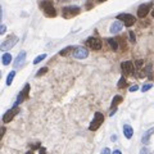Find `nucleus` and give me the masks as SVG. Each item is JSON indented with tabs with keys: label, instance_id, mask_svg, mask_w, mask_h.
Masks as SVG:
<instances>
[{
	"label": "nucleus",
	"instance_id": "6",
	"mask_svg": "<svg viewBox=\"0 0 154 154\" xmlns=\"http://www.w3.org/2000/svg\"><path fill=\"white\" fill-rule=\"evenodd\" d=\"M18 113H19V107H18V105H13V108L8 109L5 113H4V116H3V122H4V123H9Z\"/></svg>",
	"mask_w": 154,
	"mask_h": 154
},
{
	"label": "nucleus",
	"instance_id": "15",
	"mask_svg": "<svg viewBox=\"0 0 154 154\" xmlns=\"http://www.w3.org/2000/svg\"><path fill=\"white\" fill-rule=\"evenodd\" d=\"M123 135H125L126 139H131L134 135V130L132 127H131L130 125H123Z\"/></svg>",
	"mask_w": 154,
	"mask_h": 154
},
{
	"label": "nucleus",
	"instance_id": "39",
	"mask_svg": "<svg viewBox=\"0 0 154 154\" xmlns=\"http://www.w3.org/2000/svg\"><path fill=\"white\" fill-rule=\"evenodd\" d=\"M59 1H64V0H59Z\"/></svg>",
	"mask_w": 154,
	"mask_h": 154
},
{
	"label": "nucleus",
	"instance_id": "22",
	"mask_svg": "<svg viewBox=\"0 0 154 154\" xmlns=\"http://www.w3.org/2000/svg\"><path fill=\"white\" fill-rule=\"evenodd\" d=\"M126 78H125V77H121V78H119V81H118V85H117V86H118V89H123V87H125L126 86Z\"/></svg>",
	"mask_w": 154,
	"mask_h": 154
},
{
	"label": "nucleus",
	"instance_id": "7",
	"mask_svg": "<svg viewBox=\"0 0 154 154\" xmlns=\"http://www.w3.org/2000/svg\"><path fill=\"white\" fill-rule=\"evenodd\" d=\"M72 55L76 59H85V58L89 57V50L86 48H84V46H77L72 52Z\"/></svg>",
	"mask_w": 154,
	"mask_h": 154
},
{
	"label": "nucleus",
	"instance_id": "3",
	"mask_svg": "<svg viewBox=\"0 0 154 154\" xmlns=\"http://www.w3.org/2000/svg\"><path fill=\"white\" fill-rule=\"evenodd\" d=\"M18 40H19V38L15 36V35H10V36H8L5 40L1 42V50H3V52H7V50L12 49L18 42Z\"/></svg>",
	"mask_w": 154,
	"mask_h": 154
},
{
	"label": "nucleus",
	"instance_id": "26",
	"mask_svg": "<svg viewBox=\"0 0 154 154\" xmlns=\"http://www.w3.org/2000/svg\"><path fill=\"white\" fill-rule=\"evenodd\" d=\"M139 154H150V150L146 148V146H142V148L140 149V153Z\"/></svg>",
	"mask_w": 154,
	"mask_h": 154
},
{
	"label": "nucleus",
	"instance_id": "23",
	"mask_svg": "<svg viewBox=\"0 0 154 154\" xmlns=\"http://www.w3.org/2000/svg\"><path fill=\"white\" fill-rule=\"evenodd\" d=\"M152 87H153V84H145V85H142L141 91H142V92H146V91H149Z\"/></svg>",
	"mask_w": 154,
	"mask_h": 154
},
{
	"label": "nucleus",
	"instance_id": "10",
	"mask_svg": "<svg viewBox=\"0 0 154 154\" xmlns=\"http://www.w3.org/2000/svg\"><path fill=\"white\" fill-rule=\"evenodd\" d=\"M134 68H135V65L131 60H126V62H122L121 63V69L125 75H131V73L134 72Z\"/></svg>",
	"mask_w": 154,
	"mask_h": 154
},
{
	"label": "nucleus",
	"instance_id": "12",
	"mask_svg": "<svg viewBox=\"0 0 154 154\" xmlns=\"http://www.w3.org/2000/svg\"><path fill=\"white\" fill-rule=\"evenodd\" d=\"M26 52H21L17 55V58L14 59V62H13V65H14V68H18V67H21V65L23 64V62L26 60Z\"/></svg>",
	"mask_w": 154,
	"mask_h": 154
},
{
	"label": "nucleus",
	"instance_id": "1",
	"mask_svg": "<svg viewBox=\"0 0 154 154\" xmlns=\"http://www.w3.org/2000/svg\"><path fill=\"white\" fill-rule=\"evenodd\" d=\"M40 8L42 10H44V13L46 17L49 18H54L57 15V12H55V8H54L53 3L50 1V0H42L40 3Z\"/></svg>",
	"mask_w": 154,
	"mask_h": 154
},
{
	"label": "nucleus",
	"instance_id": "25",
	"mask_svg": "<svg viewBox=\"0 0 154 154\" xmlns=\"http://www.w3.org/2000/svg\"><path fill=\"white\" fill-rule=\"evenodd\" d=\"M129 35H130V41H131V42H135V41H136V36H135V32H134V31H130Z\"/></svg>",
	"mask_w": 154,
	"mask_h": 154
},
{
	"label": "nucleus",
	"instance_id": "14",
	"mask_svg": "<svg viewBox=\"0 0 154 154\" xmlns=\"http://www.w3.org/2000/svg\"><path fill=\"white\" fill-rule=\"evenodd\" d=\"M153 132H154V127H153V129H150V130H148V131H145V132H144V135H142V137H141V142H142L144 145L149 144L150 137H152Z\"/></svg>",
	"mask_w": 154,
	"mask_h": 154
},
{
	"label": "nucleus",
	"instance_id": "21",
	"mask_svg": "<svg viewBox=\"0 0 154 154\" xmlns=\"http://www.w3.org/2000/svg\"><path fill=\"white\" fill-rule=\"evenodd\" d=\"M46 58V54H40V55H37L36 58L33 59V64H38L40 62H42Z\"/></svg>",
	"mask_w": 154,
	"mask_h": 154
},
{
	"label": "nucleus",
	"instance_id": "33",
	"mask_svg": "<svg viewBox=\"0 0 154 154\" xmlns=\"http://www.w3.org/2000/svg\"><path fill=\"white\" fill-rule=\"evenodd\" d=\"M116 112H117V108H114V110H112L110 113H109V116H110V117H112V116H113V114L116 113Z\"/></svg>",
	"mask_w": 154,
	"mask_h": 154
},
{
	"label": "nucleus",
	"instance_id": "28",
	"mask_svg": "<svg viewBox=\"0 0 154 154\" xmlns=\"http://www.w3.org/2000/svg\"><path fill=\"white\" fill-rule=\"evenodd\" d=\"M100 154H110V149H109V148H104Z\"/></svg>",
	"mask_w": 154,
	"mask_h": 154
},
{
	"label": "nucleus",
	"instance_id": "32",
	"mask_svg": "<svg viewBox=\"0 0 154 154\" xmlns=\"http://www.w3.org/2000/svg\"><path fill=\"white\" fill-rule=\"evenodd\" d=\"M112 154H122V152H121V150H118V149H116V150H114V152L112 153Z\"/></svg>",
	"mask_w": 154,
	"mask_h": 154
},
{
	"label": "nucleus",
	"instance_id": "18",
	"mask_svg": "<svg viewBox=\"0 0 154 154\" xmlns=\"http://www.w3.org/2000/svg\"><path fill=\"white\" fill-rule=\"evenodd\" d=\"M14 77H15V71H10L9 75H8V77H7V86H10L12 82H13V80H14Z\"/></svg>",
	"mask_w": 154,
	"mask_h": 154
},
{
	"label": "nucleus",
	"instance_id": "34",
	"mask_svg": "<svg viewBox=\"0 0 154 154\" xmlns=\"http://www.w3.org/2000/svg\"><path fill=\"white\" fill-rule=\"evenodd\" d=\"M110 140H112V141H116V140H117V136H116V135H113V136L110 137Z\"/></svg>",
	"mask_w": 154,
	"mask_h": 154
},
{
	"label": "nucleus",
	"instance_id": "2",
	"mask_svg": "<svg viewBox=\"0 0 154 154\" xmlns=\"http://www.w3.org/2000/svg\"><path fill=\"white\" fill-rule=\"evenodd\" d=\"M80 7H76V5H69V7H64L63 9H62V15H63V18L65 19H69L72 17H76V15L80 14Z\"/></svg>",
	"mask_w": 154,
	"mask_h": 154
},
{
	"label": "nucleus",
	"instance_id": "27",
	"mask_svg": "<svg viewBox=\"0 0 154 154\" xmlns=\"http://www.w3.org/2000/svg\"><path fill=\"white\" fill-rule=\"evenodd\" d=\"M129 90H130L131 92H134V91H137V90H139V86H137V85H132V86H131V87L129 89Z\"/></svg>",
	"mask_w": 154,
	"mask_h": 154
},
{
	"label": "nucleus",
	"instance_id": "36",
	"mask_svg": "<svg viewBox=\"0 0 154 154\" xmlns=\"http://www.w3.org/2000/svg\"><path fill=\"white\" fill-rule=\"evenodd\" d=\"M26 154H33V152H31V150H30V152H27Z\"/></svg>",
	"mask_w": 154,
	"mask_h": 154
},
{
	"label": "nucleus",
	"instance_id": "37",
	"mask_svg": "<svg viewBox=\"0 0 154 154\" xmlns=\"http://www.w3.org/2000/svg\"><path fill=\"white\" fill-rule=\"evenodd\" d=\"M152 15H153V17H154V8H153V12H152Z\"/></svg>",
	"mask_w": 154,
	"mask_h": 154
},
{
	"label": "nucleus",
	"instance_id": "16",
	"mask_svg": "<svg viewBox=\"0 0 154 154\" xmlns=\"http://www.w3.org/2000/svg\"><path fill=\"white\" fill-rule=\"evenodd\" d=\"M12 54H9V53H4L3 54V57H1V62H3V64L4 65H8V64H10L12 63Z\"/></svg>",
	"mask_w": 154,
	"mask_h": 154
},
{
	"label": "nucleus",
	"instance_id": "24",
	"mask_svg": "<svg viewBox=\"0 0 154 154\" xmlns=\"http://www.w3.org/2000/svg\"><path fill=\"white\" fill-rule=\"evenodd\" d=\"M48 72V67H44V68H41V69H38V72H37V77H40V76H42V75H45V73Z\"/></svg>",
	"mask_w": 154,
	"mask_h": 154
},
{
	"label": "nucleus",
	"instance_id": "5",
	"mask_svg": "<svg viewBox=\"0 0 154 154\" xmlns=\"http://www.w3.org/2000/svg\"><path fill=\"white\" fill-rule=\"evenodd\" d=\"M117 19L123 22V25L126 27H131L132 25H135V22H136V18H135V15L132 14H129V13H121L117 15Z\"/></svg>",
	"mask_w": 154,
	"mask_h": 154
},
{
	"label": "nucleus",
	"instance_id": "30",
	"mask_svg": "<svg viewBox=\"0 0 154 154\" xmlns=\"http://www.w3.org/2000/svg\"><path fill=\"white\" fill-rule=\"evenodd\" d=\"M38 153L40 154H46V149L45 148H38Z\"/></svg>",
	"mask_w": 154,
	"mask_h": 154
},
{
	"label": "nucleus",
	"instance_id": "17",
	"mask_svg": "<svg viewBox=\"0 0 154 154\" xmlns=\"http://www.w3.org/2000/svg\"><path fill=\"white\" fill-rule=\"evenodd\" d=\"M73 50H75V48H73V46H67V48L62 49L60 52H59V54H60L62 57H65V55H68V54L71 53V52H73Z\"/></svg>",
	"mask_w": 154,
	"mask_h": 154
},
{
	"label": "nucleus",
	"instance_id": "11",
	"mask_svg": "<svg viewBox=\"0 0 154 154\" xmlns=\"http://www.w3.org/2000/svg\"><path fill=\"white\" fill-rule=\"evenodd\" d=\"M28 92H30V85L28 84H26V86H25V89L19 92V95H18V98H17V100H15V103H14V105H19L23 100H25L27 96H28Z\"/></svg>",
	"mask_w": 154,
	"mask_h": 154
},
{
	"label": "nucleus",
	"instance_id": "8",
	"mask_svg": "<svg viewBox=\"0 0 154 154\" xmlns=\"http://www.w3.org/2000/svg\"><path fill=\"white\" fill-rule=\"evenodd\" d=\"M86 44H87L89 48L92 49V50H100V49H102V46H103L102 40L98 38V37H94V36L89 37L86 40Z\"/></svg>",
	"mask_w": 154,
	"mask_h": 154
},
{
	"label": "nucleus",
	"instance_id": "31",
	"mask_svg": "<svg viewBox=\"0 0 154 154\" xmlns=\"http://www.w3.org/2000/svg\"><path fill=\"white\" fill-rule=\"evenodd\" d=\"M135 64H136V67H141V65L144 64V62H142V60H136V63H135Z\"/></svg>",
	"mask_w": 154,
	"mask_h": 154
},
{
	"label": "nucleus",
	"instance_id": "35",
	"mask_svg": "<svg viewBox=\"0 0 154 154\" xmlns=\"http://www.w3.org/2000/svg\"><path fill=\"white\" fill-rule=\"evenodd\" d=\"M4 132H5V127H3V129H1V134H0V135H1V136H3Z\"/></svg>",
	"mask_w": 154,
	"mask_h": 154
},
{
	"label": "nucleus",
	"instance_id": "13",
	"mask_svg": "<svg viewBox=\"0 0 154 154\" xmlns=\"http://www.w3.org/2000/svg\"><path fill=\"white\" fill-rule=\"evenodd\" d=\"M122 27H123V22H119V19L118 21H114L109 27V32L110 33H118L119 31L122 30Z\"/></svg>",
	"mask_w": 154,
	"mask_h": 154
},
{
	"label": "nucleus",
	"instance_id": "19",
	"mask_svg": "<svg viewBox=\"0 0 154 154\" xmlns=\"http://www.w3.org/2000/svg\"><path fill=\"white\" fill-rule=\"evenodd\" d=\"M108 44H109V46H110V49L112 50H117L118 49V42H117V40H114V38H108Z\"/></svg>",
	"mask_w": 154,
	"mask_h": 154
},
{
	"label": "nucleus",
	"instance_id": "38",
	"mask_svg": "<svg viewBox=\"0 0 154 154\" xmlns=\"http://www.w3.org/2000/svg\"><path fill=\"white\" fill-rule=\"evenodd\" d=\"M98 1H105V0H98Z\"/></svg>",
	"mask_w": 154,
	"mask_h": 154
},
{
	"label": "nucleus",
	"instance_id": "4",
	"mask_svg": "<svg viewBox=\"0 0 154 154\" xmlns=\"http://www.w3.org/2000/svg\"><path fill=\"white\" fill-rule=\"evenodd\" d=\"M103 122H104V116L100 113V112H96V113L94 114V119L91 121L90 126H89V130L90 131H96Z\"/></svg>",
	"mask_w": 154,
	"mask_h": 154
},
{
	"label": "nucleus",
	"instance_id": "9",
	"mask_svg": "<svg viewBox=\"0 0 154 154\" xmlns=\"http://www.w3.org/2000/svg\"><path fill=\"white\" fill-rule=\"evenodd\" d=\"M152 7H153V4L150 1L145 3V4H141V5L137 8V17L139 18H145L150 12V9H152Z\"/></svg>",
	"mask_w": 154,
	"mask_h": 154
},
{
	"label": "nucleus",
	"instance_id": "29",
	"mask_svg": "<svg viewBox=\"0 0 154 154\" xmlns=\"http://www.w3.org/2000/svg\"><path fill=\"white\" fill-rule=\"evenodd\" d=\"M5 31H7V27L4 25H1V27H0V33L4 35V33H5Z\"/></svg>",
	"mask_w": 154,
	"mask_h": 154
},
{
	"label": "nucleus",
	"instance_id": "20",
	"mask_svg": "<svg viewBox=\"0 0 154 154\" xmlns=\"http://www.w3.org/2000/svg\"><path fill=\"white\" fill-rule=\"evenodd\" d=\"M121 102H122V96L121 95H116L114 98H113V100H112V105L110 107L112 108H116Z\"/></svg>",
	"mask_w": 154,
	"mask_h": 154
}]
</instances>
